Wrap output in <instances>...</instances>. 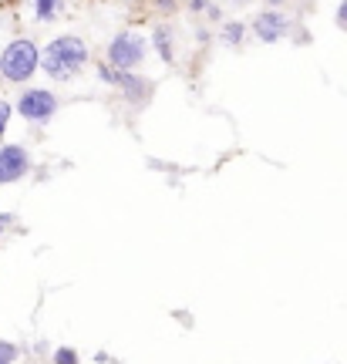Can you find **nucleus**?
Segmentation results:
<instances>
[{"mask_svg":"<svg viewBox=\"0 0 347 364\" xmlns=\"http://www.w3.org/2000/svg\"><path fill=\"white\" fill-rule=\"evenodd\" d=\"M54 361H58V364H75L78 361V351H71V348H61V351H54Z\"/></svg>","mask_w":347,"mask_h":364,"instance_id":"obj_10","label":"nucleus"},{"mask_svg":"<svg viewBox=\"0 0 347 364\" xmlns=\"http://www.w3.org/2000/svg\"><path fill=\"white\" fill-rule=\"evenodd\" d=\"M155 48H159V54H162L166 61H172V38H169V27H155Z\"/></svg>","mask_w":347,"mask_h":364,"instance_id":"obj_8","label":"nucleus"},{"mask_svg":"<svg viewBox=\"0 0 347 364\" xmlns=\"http://www.w3.org/2000/svg\"><path fill=\"white\" fill-rule=\"evenodd\" d=\"M253 31H257L260 41L273 44V41L287 38V31H290V21H287L280 11H263V14H257V21H253Z\"/></svg>","mask_w":347,"mask_h":364,"instance_id":"obj_6","label":"nucleus"},{"mask_svg":"<svg viewBox=\"0 0 347 364\" xmlns=\"http://www.w3.org/2000/svg\"><path fill=\"white\" fill-rule=\"evenodd\" d=\"M240 38H243V24H226V41L240 44Z\"/></svg>","mask_w":347,"mask_h":364,"instance_id":"obj_12","label":"nucleus"},{"mask_svg":"<svg viewBox=\"0 0 347 364\" xmlns=\"http://www.w3.org/2000/svg\"><path fill=\"white\" fill-rule=\"evenodd\" d=\"M240 4H243V0H240Z\"/></svg>","mask_w":347,"mask_h":364,"instance_id":"obj_15","label":"nucleus"},{"mask_svg":"<svg viewBox=\"0 0 347 364\" xmlns=\"http://www.w3.org/2000/svg\"><path fill=\"white\" fill-rule=\"evenodd\" d=\"M38 65H41L38 44H34V41L17 38L4 48V54H0V78L17 81V85H21V81H27L34 71H38Z\"/></svg>","mask_w":347,"mask_h":364,"instance_id":"obj_2","label":"nucleus"},{"mask_svg":"<svg viewBox=\"0 0 347 364\" xmlns=\"http://www.w3.org/2000/svg\"><path fill=\"white\" fill-rule=\"evenodd\" d=\"M31 172V156L24 145H0V186L21 182Z\"/></svg>","mask_w":347,"mask_h":364,"instance_id":"obj_5","label":"nucleus"},{"mask_svg":"<svg viewBox=\"0 0 347 364\" xmlns=\"http://www.w3.org/2000/svg\"><path fill=\"white\" fill-rule=\"evenodd\" d=\"M145 61V41L135 34V31H122L112 44H108V65L122 68V71H132Z\"/></svg>","mask_w":347,"mask_h":364,"instance_id":"obj_3","label":"nucleus"},{"mask_svg":"<svg viewBox=\"0 0 347 364\" xmlns=\"http://www.w3.org/2000/svg\"><path fill=\"white\" fill-rule=\"evenodd\" d=\"M337 24H341V27H347V0H344V4H341V7H337Z\"/></svg>","mask_w":347,"mask_h":364,"instance_id":"obj_13","label":"nucleus"},{"mask_svg":"<svg viewBox=\"0 0 347 364\" xmlns=\"http://www.w3.org/2000/svg\"><path fill=\"white\" fill-rule=\"evenodd\" d=\"M11 112H14V108L0 98V135H4V132H7V125H11Z\"/></svg>","mask_w":347,"mask_h":364,"instance_id":"obj_9","label":"nucleus"},{"mask_svg":"<svg viewBox=\"0 0 347 364\" xmlns=\"http://www.w3.org/2000/svg\"><path fill=\"white\" fill-rule=\"evenodd\" d=\"M0 344H4V341H0Z\"/></svg>","mask_w":347,"mask_h":364,"instance_id":"obj_14","label":"nucleus"},{"mask_svg":"<svg viewBox=\"0 0 347 364\" xmlns=\"http://www.w3.org/2000/svg\"><path fill=\"white\" fill-rule=\"evenodd\" d=\"M31 7H34V17L38 21H54V14H58V0H31Z\"/></svg>","mask_w":347,"mask_h":364,"instance_id":"obj_7","label":"nucleus"},{"mask_svg":"<svg viewBox=\"0 0 347 364\" xmlns=\"http://www.w3.org/2000/svg\"><path fill=\"white\" fill-rule=\"evenodd\" d=\"M88 65V48H85V41L75 38V34H61V38H54L44 54H41V68H44V75L54 81H71L78 78L81 71Z\"/></svg>","mask_w":347,"mask_h":364,"instance_id":"obj_1","label":"nucleus"},{"mask_svg":"<svg viewBox=\"0 0 347 364\" xmlns=\"http://www.w3.org/2000/svg\"><path fill=\"white\" fill-rule=\"evenodd\" d=\"M17 348H14V344H7V341H4V344H0V364L4 361H17Z\"/></svg>","mask_w":347,"mask_h":364,"instance_id":"obj_11","label":"nucleus"},{"mask_svg":"<svg viewBox=\"0 0 347 364\" xmlns=\"http://www.w3.org/2000/svg\"><path fill=\"white\" fill-rule=\"evenodd\" d=\"M17 112H21V118L41 125V122H48V118L58 112V98H54L48 88H27L24 95L17 98Z\"/></svg>","mask_w":347,"mask_h":364,"instance_id":"obj_4","label":"nucleus"}]
</instances>
